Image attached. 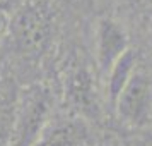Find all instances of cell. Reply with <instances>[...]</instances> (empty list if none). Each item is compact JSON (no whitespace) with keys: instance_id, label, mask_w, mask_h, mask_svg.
<instances>
[{"instance_id":"6da1fadb","label":"cell","mask_w":152,"mask_h":146,"mask_svg":"<svg viewBox=\"0 0 152 146\" xmlns=\"http://www.w3.org/2000/svg\"><path fill=\"white\" fill-rule=\"evenodd\" d=\"M51 100L41 86H33L19 96L14 136L10 146H34L45 125L48 124Z\"/></svg>"},{"instance_id":"7a4b0ae2","label":"cell","mask_w":152,"mask_h":146,"mask_svg":"<svg viewBox=\"0 0 152 146\" xmlns=\"http://www.w3.org/2000/svg\"><path fill=\"white\" fill-rule=\"evenodd\" d=\"M118 119L128 127H145L152 122V76L135 69L128 84L115 103Z\"/></svg>"},{"instance_id":"3957f363","label":"cell","mask_w":152,"mask_h":146,"mask_svg":"<svg viewBox=\"0 0 152 146\" xmlns=\"http://www.w3.org/2000/svg\"><path fill=\"white\" fill-rule=\"evenodd\" d=\"M128 36L120 22L104 17L96 29V64L101 76H106L111 67L128 52Z\"/></svg>"},{"instance_id":"277c9868","label":"cell","mask_w":152,"mask_h":146,"mask_svg":"<svg viewBox=\"0 0 152 146\" xmlns=\"http://www.w3.org/2000/svg\"><path fill=\"white\" fill-rule=\"evenodd\" d=\"M89 138L87 120L77 115L51 117L34 146H87Z\"/></svg>"},{"instance_id":"5b68a950","label":"cell","mask_w":152,"mask_h":146,"mask_svg":"<svg viewBox=\"0 0 152 146\" xmlns=\"http://www.w3.org/2000/svg\"><path fill=\"white\" fill-rule=\"evenodd\" d=\"M14 45L22 53H34L48 38V22L38 7H24L12 21Z\"/></svg>"},{"instance_id":"8992f818","label":"cell","mask_w":152,"mask_h":146,"mask_svg":"<svg viewBox=\"0 0 152 146\" xmlns=\"http://www.w3.org/2000/svg\"><path fill=\"white\" fill-rule=\"evenodd\" d=\"M65 96L70 105L72 115H77L86 120L99 113V96L89 70L77 69L70 74Z\"/></svg>"},{"instance_id":"52a82bcc","label":"cell","mask_w":152,"mask_h":146,"mask_svg":"<svg viewBox=\"0 0 152 146\" xmlns=\"http://www.w3.org/2000/svg\"><path fill=\"white\" fill-rule=\"evenodd\" d=\"M19 108V95L14 86L0 83V146H10Z\"/></svg>"},{"instance_id":"ba28073f","label":"cell","mask_w":152,"mask_h":146,"mask_svg":"<svg viewBox=\"0 0 152 146\" xmlns=\"http://www.w3.org/2000/svg\"><path fill=\"white\" fill-rule=\"evenodd\" d=\"M135 69H137V67H135V55H133L132 50H128V52L111 67L110 72L104 76V79H106V84H104L106 100H108V103H110L111 107H115L116 100L120 98L121 91L125 90V86L128 84L130 77L133 76V72H135Z\"/></svg>"},{"instance_id":"9c48e42d","label":"cell","mask_w":152,"mask_h":146,"mask_svg":"<svg viewBox=\"0 0 152 146\" xmlns=\"http://www.w3.org/2000/svg\"><path fill=\"white\" fill-rule=\"evenodd\" d=\"M5 22H7V14H5V9L0 7V36L5 29Z\"/></svg>"},{"instance_id":"30bf717a","label":"cell","mask_w":152,"mask_h":146,"mask_svg":"<svg viewBox=\"0 0 152 146\" xmlns=\"http://www.w3.org/2000/svg\"><path fill=\"white\" fill-rule=\"evenodd\" d=\"M97 146H121L118 143H103V145H97Z\"/></svg>"},{"instance_id":"8fae6325","label":"cell","mask_w":152,"mask_h":146,"mask_svg":"<svg viewBox=\"0 0 152 146\" xmlns=\"http://www.w3.org/2000/svg\"><path fill=\"white\" fill-rule=\"evenodd\" d=\"M145 2H147V4H151V5H152V0H145Z\"/></svg>"}]
</instances>
